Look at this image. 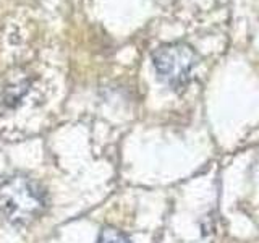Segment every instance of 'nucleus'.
Masks as SVG:
<instances>
[{
  "mask_svg": "<svg viewBox=\"0 0 259 243\" xmlns=\"http://www.w3.org/2000/svg\"><path fill=\"white\" fill-rule=\"evenodd\" d=\"M46 190L26 175H13L0 183V211L15 227H26L44 214Z\"/></svg>",
  "mask_w": 259,
  "mask_h": 243,
  "instance_id": "1",
  "label": "nucleus"
},
{
  "mask_svg": "<svg viewBox=\"0 0 259 243\" xmlns=\"http://www.w3.org/2000/svg\"><path fill=\"white\" fill-rule=\"evenodd\" d=\"M97 243H132L126 235L115 227H104Z\"/></svg>",
  "mask_w": 259,
  "mask_h": 243,
  "instance_id": "3",
  "label": "nucleus"
},
{
  "mask_svg": "<svg viewBox=\"0 0 259 243\" xmlns=\"http://www.w3.org/2000/svg\"><path fill=\"white\" fill-rule=\"evenodd\" d=\"M152 65L162 83L180 91L190 83L191 73L198 65V54L185 43H170L152 52Z\"/></svg>",
  "mask_w": 259,
  "mask_h": 243,
  "instance_id": "2",
  "label": "nucleus"
}]
</instances>
